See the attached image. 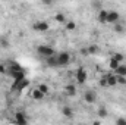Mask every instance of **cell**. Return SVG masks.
<instances>
[{
    "mask_svg": "<svg viewBox=\"0 0 126 125\" xmlns=\"http://www.w3.org/2000/svg\"><path fill=\"white\" fill-rule=\"evenodd\" d=\"M37 53H38L41 58L47 59V58L54 56V49H53L51 46H47V44H40V46H37Z\"/></svg>",
    "mask_w": 126,
    "mask_h": 125,
    "instance_id": "cell-1",
    "label": "cell"
},
{
    "mask_svg": "<svg viewBox=\"0 0 126 125\" xmlns=\"http://www.w3.org/2000/svg\"><path fill=\"white\" fill-rule=\"evenodd\" d=\"M13 124L15 125H28L30 124V118L25 112H16L13 115Z\"/></svg>",
    "mask_w": 126,
    "mask_h": 125,
    "instance_id": "cell-2",
    "label": "cell"
},
{
    "mask_svg": "<svg viewBox=\"0 0 126 125\" xmlns=\"http://www.w3.org/2000/svg\"><path fill=\"white\" fill-rule=\"evenodd\" d=\"M87 78H88V75H87L85 68L79 66V68L76 69V72H75V81H76V84H79V85L85 84V83H87Z\"/></svg>",
    "mask_w": 126,
    "mask_h": 125,
    "instance_id": "cell-3",
    "label": "cell"
},
{
    "mask_svg": "<svg viewBox=\"0 0 126 125\" xmlns=\"http://www.w3.org/2000/svg\"><path fill=\"white\" fill-rule=\"evenodd\" d=\"M56 61H57V66H67L70 63V55L67 52H60L56 55Z\"/></svg>",
    "mask_w": 126,
    "mask_h": 125,
    "instance_id": "cell-4",
    "label": "cell"
},
{
    "mask_svg": "<svg viewBox=\"0 0 126 125\" xmlns=\"http://www.w3.org/2000/svg\"><path fill=\"white\" fill-rule=\"evenodd\" d=\"M32 28H34V31H37V32H46V31H48L50 24L47 21H35L32 24Z\"/></svg>",
    "mask_w": 126,
    "mask_h": 125,
    "instance_id": "cell-5",
    "label": "cell"
},
{
    "mask_svg": "<svg viewBox=\"0 0 126 125\" xmlns=\"http://www.w3.org/2000/svg\"><path fill=\"white\" fill-rule=\"evenodd\" d=\"M119 19H120V15H119V12L117 10H109V13H107V21H106V24H117L119 22Z\"/></svg>",
    "mask_w": 126,
    "mask_h": 125,
    "instance_id": "cell-6",
    "label": "cell"
},
{
    "mask_svg": "<svg viewBox=\"0 0 126 125\" xmlns=\"http://www.w3.org/2000/svg\"><path fill=\"white\" fill-rule=\"evenodd\" d=\"M84 100H85L88 104L95 103V102H97V94H95V91H93V90L85 91V93H84Z\"/></svg>",
    "mask_w": 126,
    "mask_h": 125,
    "instance_id": "cell-7",
    "label": "cell"
},
{
    "mask_svg": "<svg viewBox=\"0 0 126 125\" xmlns=\"http://www.w3.org/2000/svg\"><path fill=\"white\" fill-rule=\"evenodd\" d=\"M62 115H63V118H66V119H72V118L75 116V112H73V109H72L70 106H63L62 107Z\"/></svg>",
    "mask_w": 126,
    "mask_h": 125,
    "instance_id": "cell-8",
    "label": "cell"
},
{
    "mask_svg": "<svg viewBox=\"0 0 126 125\" xmlns=\"http://www.w3.org/2000/svg\"><path fill=\"white\" fill-rule=\"evenodd\" d=\"M64 93L67 94L69 97H75L76 93H78V88H76L75 84H67V85L64 87Z\"/></svg>",
    "mask_w": 126,
    "mask_h": 125,
    "instance_id": "cell-9",
    "label": "cell"
},
{
    "mask_svg": "<svg viewBox=\"0 0 126 125\" xmlns=\"http://www.w3.org/2000/svg\"><path fill=\"white\" fill-rule=\"evenodd\" d=\"M107 13H109V10L100 9L98 13H97V21H98L100 24H106V21H107Z\"/></svg>",
    "mask_w": 126,
    "mask_h": 125,
    "instance_id": "cell-10",
    "label": "cell"
},
{
    "mask_svg": "<svg viewBox=\"0 0 126 125\" xmlns=\"http://www.w3.org/2000/svg\"><path fill=\"white\" fill-rule=\"evenodd\" d=\"M106 80H107V85H109V87H114V85H117V77H116L114 74H109V75H106Z\"/></svg>",
    "mask_w": 126,
    "mask_h": 125,
    "instance_id": "cell-11",
    "label": "cell"
},
{
    "mask_svg": "<svg viewBox=\"0 0 126 125\" xmlns=\"http://www.w3.org/2000/svg\"><path fill=\"white\" fill-rule=\"evenodd\" d=\"M109 116V110L104 107V106H100L98 109H97V118L98 119H104V118H107Z\"/></svg>",
    "mask_w": 126,
    "mask_h": 125,
    "instance_id": "cell-12",
    "label": "cell"
},
{
    "mask_svg": "<svg viewBox=\"0 0 126 125\" xmlns=\"http://www.w3.org/2000/svg\"><path fill=\"white\" fill-rule=\"evenodd\" d=\"M30 96H31V99H34V100H43V99L46 97V96L41 93V91H40L37 87H35V88L31 91V94H30Z\"/></svg>",
    "mask_w": 126,
    "mask_h": 125,
    "instance_id": "cell-13",
    "label": "cell"
},
{
    "mask_svg": "<svg viewBox=\"0 0 126 125\" xmlns=\"http://www.w3.org/2000/svg\"><path fill=\"white\" fill-rule=\"evenodd\" d=\"M54 21H56L57 24H63V25H66V22H67V19H66V16H64L63 12H57V13L54 15Z\"/></svg>",
    "mask_w": 126,
    "mask_h": 125,
    "instance_id": "cell-14",
    "label": "cell"
},
{
    "mask_svg": "<svg viewBox=\"0 0 126 125\" xmlns=\"http://www.w3.org/2000/svg\"><path fill=\"white\" fill-rule=\"evenodd\" d=\"M114 75H117V77H126V65H119V68L114 71Z\"/></svg>",
    "mask_w": 126,
    "mask_h": 125,
    "instance_id": "cell-15",
    "label": "cell"
},
{
    "mask_svg": "<svg viewBox=\"0 0 126 125\" xmlns=\"http://www.w3.org/2000/svg\"><path fill=\"white\" fill-rule=\"evenodd\" d=\"M87 50H88V55H98V53H100V47H98L97 44H91V46H88Z\"/></svg>",
    "mask_w": 126,
    "mask_h": 125,
    "instance_id": "cell-16",
    "label": "cell"
},
{
    "mask_svg": "<svg viewBox=\"0 0 126 125\" xmlns=\"http://www.w3.org/2000/svg\"><path fill=\"white\" fill-rule=\"evenodd\" d=\"M46 63H47V66H50V68H57L56 55H54V56H51V58H47V59H46Z\"/></svg>",
    "mask_w": 126,
    "mask_h": 125,
    "instance_id": "cell-17",
    "label": "cell"
},
{
    "mask_svg": "<svg viewBox=\"0 0 126 125\" xmlns=\"http://www.w3.org/2000/svg\"><path fill=\"white\" fill-rule=\"evenodd\" d=\"M113 28H114V32H117V34H123L126 31V27L123 24H120V22H117V24H114L113 25Z\"/></svg>",
    "mask_w": 126,
    "mask_h": 125,
    "instance_id": "cell-18",
    "label": "cell"
},
{
    "mask_svg": "<svg viewBox=\"0 0 126 125\" xmlns=\"http://www.w3.org/2000/svg\"><path fill=\"white\" fill-rule=\"evenodd\" d=\"M110 59H113V61H116L117 63H120V65H122V63H123V61H125V56H123L122 53H114Z\"/></svg>",
    "mask_w": 126,
    "mask_h": 125,
    "instance_id": "cell-19",
    "label": "cell"
},
{
    "mask_svg": "<svg viewBox=\"0 0 126 125\" xmlns=\"http://www.w3.org/2000/svg\"><path fill=\"white\" fill-rule=\"evenodd\" d=\"M37 88L44 94V96H47V94L50 93V88H48V85H47V84H40V85H37Z\"/></svg>",
    "mask_w": 126,
    "mask_h": 125,
    "instance_id": "cell-20",
    "label": "cell"
},
{
    "mask_svg": "<svg viewBox=\"0 0 126 125\" xmlns=\"http://www.w3.org/2000/svg\"><path fill=\"white\" fill-rule=\"evenodd\" d=\"M64 27H66V30H67V31H75V30H76V24H75L73 21H67Z\"/></svg>",
    "mask_w": 126,
    "mask_h": 125,
    "instance_id": "cell-21",
    "label": "cell"
},
{
    "mask_svg": "<svg viewBox=\"0 0 126 125\" xmlns=\"http://www.w3.org/2000/svg\"><path fill=\"white\" fill-rule=\"evenodd\" d=\"M0 46H1L3 49H7V47L10 46V43H9V40H7V38L1 37V38H0Z\"/></svg>",
    "mask_w": 126,
    "mask_h": 125,
    "instance_id": "cell-22",
    "label": "cell"
},
{
    "mask_svg": "<svg viewBox=\"0 0 126 125\" xmlns=\"http://www.w3.org/2000/svg\"><path fill=\"white\" fill-rule=\"evenodd\" d=\"M119 65H120V63H117L116 61H113V59H110V62H109V66H110L111 71H116V69L119 68Z\"/></svg>",
    "mask_w": 126,
    "mask_h": 125,
    "instance_id": "cell-23",
    "label": "cell"
},
{
    "mask_svg": "<svg viewBox=\"0 0 126 125\" xmlns=\"http://www.w3.org/2000/svg\"><path fill=\"white\" fill-rule=\"evenodd\" d=\"M116 125H126V118H123V116L117 118L116 119Z\"/></svg>",
    "mask_w": 126,
    "mask_h": 125,
    "instance_id": "cell-24",
    "label": "cell"
},
{
    "mask_svg": "<svg viewBox=\"0 0 126 125\" xmlns=\"http://www.w3.org/2000/svg\"><path fill=\"white\" fill-rule=\"evenodd\" d=\"M116 77H117V75H116ZM117 84L126 85V77H117Z\"/></svg>",
    "mask_w": 126,
    "mask_h": 125,
    "instance_id": "cell-25",
    "label": "cell"
},
{
    "mask_svg": "<svg viewBox=\"0 0 126 125\" xmlns=\"http://www.w3.org/2000/svg\"><path fill=\"white\" fill-rule=\"evenodd\" d=\"M100 85H101L103 88H106V87H109V85H107V80H106V77H103V78L100 80Z\"/></svg>",
    "mask_w": 126,
    "mask_h": 125,
    "instance_id": "cell-26",
    "label": "cell"
},
{
    "mask_svg": "<svg viewBox=\"0 0 126 125\" xmlns=\"http://www.w3.org/2000/svg\"><path fill=\"white\" fill-rule=\"evenodd\" d=\"M0 74H7V68L4 63H0Z\"/></svg>",
    "mask_w": 126,
    "mask_h": 125,
    "instance_id": "cell-27",
    "label": "cell"
},
{
    "mask_svg": "<svg viewBox=\"0 0 126 125\" xmlns=\"http://www.w3.org/2000/svg\"><path fill=\"white\" fill-rule=\"evenodd\" d=\"M81 53H82V55H84V56H85V55H87V56H88V50H87V49H82V50H81Z\"/></svg>",
    "mask_w": 126,
    "mask_h": 125,
    "instance_id": "cell-28",
    "label": "cell"
},
{
    "mask_svg": "<svg viewBox=\"0 0 126 125\" xmlns=\"http://www.w3.org/2000/svg\"><path fill=\"white\" fill-rule=\"evenodd\" d=\"M93 125H101V122H100V119H95L94 122H93Z\"/></svg>",
    "mask_w": 126,
    "mask_h": 125,
    "instance_id": "cell-29",
    "label": "cell"
}]
</instances>
